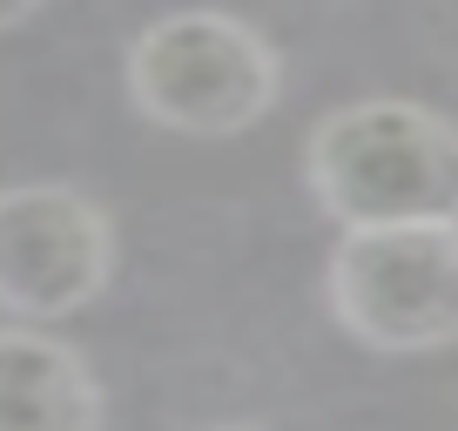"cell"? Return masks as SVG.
<instances>
[{"mask_svg":"<svg viewBox=\"0 0 458 431\" xmlns=\"http://www.w3.org/2000/svg\"><path fill=\"white\" fill-rule=\"evenodd\" d=\"M303 175L337 230L458 223V122L404 95L344 101L310 129Z\"/></svg>","mask_w":458,"mask_h":431,"instance_id":"1","label":"cell"},{"mask_svg":"<svg viewBox=\"0 0 458 431\" xmlns=\"http://www.w3.org/2000/svg\"><path fill=\"white\" fill-rule=\"evenodd\" d=\"M129 101L156 129L223 142V135L257 129L284 95V61L250 21L182 7V14L148 21L129 41Z\"/></svg>","mask_w":458,"mask_h":431,"instance_id":"2","label":"cell"},{"mask_svg":"<svg viewBox=\"0 0 458 431\" xmlns=\"http://www.w3.org/2000/svg\"><path fill=\"white\" fill-rule=\"evenodd\" d=\"M324 297L364 351L425 358L458 344V223L344 230L324 270Z\"/></svg>","mask_w":458,"mask_h":431,"instance_id":"3","label":"cell"},{"mask_svg":"<svg viewBox=\"0 0 458 431\" xmlns=\"http://www.w3.org/2000/svg\"><path fill=\"white\" fill-rule=\"evenodd\" d=\"M114 276V223L74 182L0 189V310L21 324L74 317Z\"/></svg>","mask_w":458,"mask_h":431,"instance_id":"4","label":"cell"},{"mask_svg":"<svg viewBox=\"0 0 458 431\" xmlns=\"http://www.w3.org/2000/svg\"><path fill=\"white\" fill-rule=\"evenodd\" d=\"M108 398L74 344L28 324L0 331V431H101Z\"/></svg>","mask_w":458,"mask_h":431,"instance_id":"5","label":"cell"},{"mask_svg":"<svg viewBox=\"0 0 458 431\" xmlns=\"http://www.w3.org/2000/svg\"><path fill=\"white\" fill-rule=\"evenodd\" d=\"M41 7H47V0H0V34H7V28H21V21H34Z\"/></svg>","mask_w":458,"mask_h":431,"instance_id":"6","label":"cell"},{"mask_svg":"<svg viewBox=\"0 0 458 431\" xmlns=\"http://www.w3.org/2000/svg\"><path fill=\"white\" fill-rule=\"evenodd\" d=\"M209 431H263V425H209Z\"/></svg>","mask_w":458,"mask_h":431,"instance_id":"7","label":"cell"}]
</instances>
